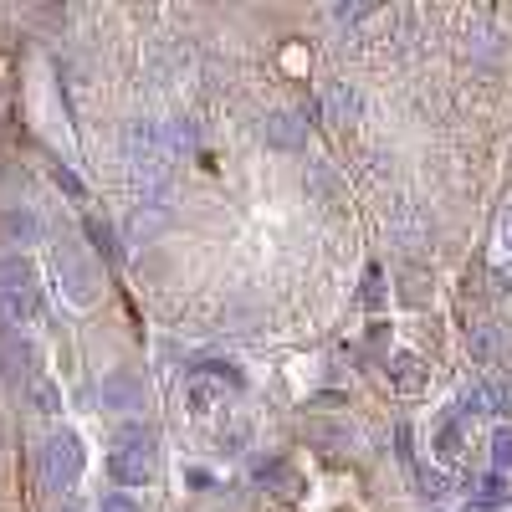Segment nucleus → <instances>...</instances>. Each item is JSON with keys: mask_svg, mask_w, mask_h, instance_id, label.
I'll return each instance as SVG.
<instances>
[{"mask_svg": "<svg viewBox=\"0 0 512 512\" xmlns=\"http://www.w3.org/2000/svg\"><path fill=\"white\" fill-rule=\"evenodd\" d=\"M123 164H128V175L144 185V195H164L169 175H175V149H169V139H164V123L128 118V128H123Z\"/></svg>", "mask_w": 512, "mask_h": 512, "instance_id": "obj_1", "label": "nucleus"}, {"mask_svg": "<svg viewBox=\"0 0 512 512\" xmlns=\"http://www.w3.org/2000/svg\"><path fill=\"white\" fill-rule=\"evenodd\" d=\"M52 272H57L62 297H67L72 308H93L98 297H103V272H98V262H93V251L82 246L67 226L52 231Z\"/></svg>", "mask_w": 512, "mask_h": 512, "instance_id": "obj_2", "label": "nucleus"}, {"mask_svg": "<svg viewBox=\"0 0 512 512\" xmlns=\"http://www.w3.org/2000/svg\"><path fill=\"white\" fill-rule=\"evenodd\" d=\"M154 472H159V436H154V425H144V420L118 425L113 451H108V477L118 487H149Z\"/></svg>", "mask_w": 512, "mask_h": 512, "instance_id": "obj_3", "label": "nucleus"}, {"mask_svg": "<svg viewBox=\"0 0 512 512\" xmlns=\"http://www.w3.org/2000/svg\"><path fill=\"white\" fill-rule=\"evenodd\" d=\"M41 313V277L26 251H0V318L26 328Z\"/></svg>", "mask_w": 512, "mask_h": 512, "instance_id": "obj_4", "label": "nucleus"}, {"mask_svg": "<svg viewBox=\"0 0 512 512\" xmlns=\"http://www.w3.org/2000/svg\"><path fill=\"white\" fill-rule=\"evenodd\" d=\"M36 466H41V482L67 492L82 477V466H88V451H82L77 431H52L47 441H41V451H36Z\"/></svg>", "mask_w": 512, "mask_h": 512, "instance_id": "obj_5", "label": "nucleus"}, {"mask_svg": "<svg viewBox=\"0 0 512 512\" xmlns=\"http://www.w3.org/2000/svg\"><path fill=\"white\" fill-rule=\"evenodd\" d=\"M98 405L108 415H144L149 405V390H144V379L134 369H108L103 384H98Z\"/></svg>", "mask_w": 512, "mask_h": 512, "instance_id": "obj_6", "label": "nucleus"}, {"mask_svg": "<svg viewBox=\"0 0 512 512\" xmlns=\"http://www.w3.org/2000/svg\"><path fill=\"white\" fill-rule=\"evenodd\" d=\"M256 134H262L272 149H282V154H297V149H308V113H297V108H272V113H262Z\"/></svg>", "mask_w": 512, "mask_h": 512, "instance_id": "obj_7", "label": "nucleus"}, {"mask_svg": "<svg viewBox=\"0 0 512 512\" xmlns=\"http://www.w3.org/2000/svg\"><path fill=\"white\" fill-rule=\"evenodd\" d=\"M384 226H390V241H400L405 251L431 246V216H425L415 200H395L390 210H384Z\"/></svg>", "mask_w": 512, "mask_h": 512, "instance_id": "obj_8", "label": "nucleus"}, {"mask_svg": "<svg viewBox=\"0 0 512 512\" xmlns=\"http://www.w3.org/2000/svg\"><path fill=\"white\" fill-rule=\"evenodd\" d=\"M431 451L446 466H466V461H472V420H461L456 410H446L441 425H436V436H431Z\"/></svg>", "mask_w": 512, "mask_h": 512, "instance_id": "obj_9", "label": "nucleus"}, {"mask_svg": "<svg viewBox=\"0 0 512 512\" xmlns=\"http://www.w3.org/2000/svg\"><path fill=\"white\" fill-rule=\"evenodd\" d=\"M318 108H323V118H328L333 128H349V123L364 118V93L354 88V82H323Z\"/></svg>", "mask_w": 512, "mask_h": 512, "instance_id": "obj_10", "label": "nucleus"}, {"mask_svg": "<svg viewBox=\"0 0 512 512\" xmlns=\"http://www.w3.org/2000/svg\"><path fill=\"white\" fill-rule=\"evenodd\" d=\"M26 405H31L41 420H57V415H62V384H57L52 374L31 369V374H26Z\"/></svg>", "mask_w": 512, "mask_h": 512, "instance_id": "obj_11", "label": "nucleus"}, {"mask_svg": "<svg viewBox=\"0 0 512 512\" xmlns=\"http://www.w3.org/2000/svg\"><path fill=\"white\" fill-rule=\"evenodd\" d=\"M149 67H154V82H159V88H169V82H180V77H185V67H190V52L180 47V41H154Z\"/></svg>", "mask_w": 512, "mask_h": 512, "instance_id": "obj_12", "label": "nucleus"}, {"mask_svg": "<svg viewBox=\"0 0 512 512\" xmlns=\"http://www.w3.org/2000/svg\"><path fill=\"white\" fill-rule=\"evenodd\" d=\"M390 384L400 395H420L431 384V369H425L420 354H390Z\"/></svg>", "mask_w": 512, "mask_h": 512, "instance_id": "obj_13", "label": "nucleus"}, {"mask_svg": "<svg viewBox=\"0 0 512 512\" xmlns=\"http://www.w3.org/2000/svg\"><path fill=\"white\" fill-rule=\"evenodd\" d=\"M0 231H6V241H16V246H36L41 241V221H36L31 205H6L0 210Z\"/></svg>", "mask_w": 512, "mask_h": 512, "instance_id": "obj_14", "label": "nucleus"}, {"mask_svg": "<svg viewBox=\"0 0 512 512\" xmlns=\"http://www.w3.org/2000/svg\"><path fill=\"white\" fill-rule=\"evenodd\" d=\"M164 221H169V200H164V195H144V205L134 210V221H128V236H134V246H139V241H154Z\"/></svg>", "mask_w": 512, "mask_h": 512, "instance_id": "obj_15", "label": "nucleus"}, {"mask_svg": "<svg viewBox=\"0 0 512 512\" xmlns=\"http://www.w3.org/2000/svg\"><path fill=\"white\" fill-rule=\"evenodd\" d=\"M512 492H507V477L502 472H487L472 482V502H466V512H492V507H507Z\"/></svg>", "mask_w": 512, "mask_h": 512, "instance_id": "obj_16", "label": "nucleus"}, {"mask_svg": "<svg viewBox=\"0 0 512 512\" xmlns=\"http://www.w3.org/2000/svg\"><path fill=\"white\" fill-rule=\"evenodd\" d=\"M466 349H472V359L477 364H497L502 359V333H497V323H477L472 333H466Z\"/></svg>", "mask_w": 512, "mask_h": 512, "instance_id": "obj_17", "label": "nucleus"}, {"mask_svg": "<svg viewBox=\"0 0 512 512\" xmlns=\"http://www.w3.org/2000/svg\"><path fill=\"white\" fill-rule=\"evenodd\" d=\"M308 195H318L328 210L344 200V185H338V175H333V164H308Z\"/></svg>", "mask_w": 512, "mask_h": 512, "instance_id": "obj_18", "label": "nucleus"}, {"mask_svg": "<svg viewBox=\"0 0 512 512\" xmlns=\"http://www.w3.org/2000/svg\"><path fill=\"white\" fill-rule=\"evenodd\" d=\"M21 364H31V344H26V338L16 333V328H6V333H0V369H6L11 379L21 374Z\"/></svg>", "mask_w": 512, "mask_h": 512, "instance_id": "obj_19", "label": "nucleus"}, {"mask_svg": "<svg viewBox=\"0 0 512 512\" xmlns=\"http://www.w3.org/2000/svg\"><path fill=\"white\" fill-rule=\"evenodd\" d=\"M487 446H492V472L507 477V472H512V425H507V420L492 425V441H487Z\"/></svg>", "mask_w": 512, "mask_h": 512, "instance_id": "obj_20", "label": "nucleus"}, {"mask_svg": "<svg viewBox=\"0 0 512 512\" xmlns=\"http://www.w3.org/2000/svg\"><path fill=\"white\" fill-rule=\"evenodd\" d=\"M415 482H420V497H425V502H446V497H451V477L436 472V466H420Z\"/></svg>", "mask_w": 512, "mask_h": 512, "instance_id": "obj_21", "label": "nucleus"}, {"mask_svg": "<svg viewBox=\"0 0 512 512\" xmlns=\"http://www.w3.org/2000/svg\"><path fill=\"white\" fill-rule=\"evenodd\" d=\"M466 52H482V57H497V52H502V36H497L492 26H482V31H472V36H466Z\"/></svg>", "mask_w": 512, "mask_h": 512, "instance_id": "obj_22", "label": "nucleus"}, {"mask_svg": "<svg viewBox=\"0 0 512 512\" xmlns=\"http://www.w3.org/2000/svg\"><path fill=\"white\" fill-rule=\"evenodd\" d=\"M98 512H144V502L134 497V492H103V502H98Z\"/></svg>", "mask_w": 512, "mask_h": 512, "instance_id": "obj_23", "label": "nucleus"}, {"mask_svg": "<svg viewBox=\"0 0 512 512\" xmlns=\"http://www.w3.org/2000/svg\"><path fill=\"white\" fill-rule=\"evenodd\" d=\"M190 405H195V415H210V410H216L221 405V390H210V384H190Z\"/></svg>", "mask_w": 512, "mask_h": 512, "instance_id": "obj_24", "label": "nucleus"}, {"mask_svg": "<svg viewBox=\"0 0 512 512\" xmlns=\"http://www.w3.org/2000/svg\"><path fill=\"white\" fill-rule=\"evenodd\" d=\"M379 303H384V272L369 267L364 272V308H379Z\"/></svg>", "mask_w": 512, "mask_h": 512, "instance_id": "obj_25", "label": "nucleus"}, {"mask_svg": "<svg viewBox=\"0 0 512 512\" xmlns=\"http://www.w3.org/2000/svg\"><path fill=\"white\" fill-rule=\"evenodd\" d=\"M328 16H333L338 26H359V21H369V16H374V6H333Z\"/></svg>", "mask_w": 512, "mask_h": 512, "instance_id": "obj_26", "label": "nucleus"}, {"mask_svg": "<svg viewBox=\"0 0 512 512\" xmlns=\"http://www.w3.org/2000/svg\"><path fill=\"white\" fill-rule=\"evenodd\" d=\"M497 246L512 256V200L502 205V216H497Z\"/></svg>", "mask_w": 512, "mask_h": 512, "instance_id": "obj_27", "label": "nucleus"}, {"mask_svg": "<svg viewBox=\"0 0 512 512\" xmlns=\"http://www.w3.org/2000/svg\"><path fill=\"white\" fill-rule=\"evenodd\" d=\"M57 185H62V190H67L72 200H82V180L72 175V169H67V164H57Z\"/></svg>", "mask_w": 512, "mask_h": 512, "instance_id": "obj_28", "label": "nucleus"}, {"mask_svg": "<svg viewBox=\"0 0 512 512\" xmlns=\"http://www.w3.org/2000/svg\"><path fill=\"white\" fill-rule=\"evenodd\" d=\"M492 287H497V292H512V262H497V267H492Z\"/></svg>", "mask_w": 512, "mask_h": 512, "instance_id": "obj_29", "label": "nucleus"}, {"mask_svg": "<svg viewBox=\"0 0 512 512\" xmlns=\"http://www.w3.org/2000/svg\"><path fill=\"white\" fill-rule=\"evenodd\" d=\"M405 303H415V308L425 303V282L420 277H405Z\"/></svg>", "mask_w": 512, "mask_h": 512, "instance_id": "obj_30", "label": "nucleus"}, {"mask_svg": "<svg viewBox=\"0 0 512 512\" xmlns=\"http://www.w3.org/2000/svg\"><path fill=\"white\" fill-rule=\"evenodd\" d=\"M62 512H72V507H62Z\"/></svg>", "mask_w": 512, "mask_h": 512, "instance_id": "obj_31", "label": "nucleus"}]
</instances>
